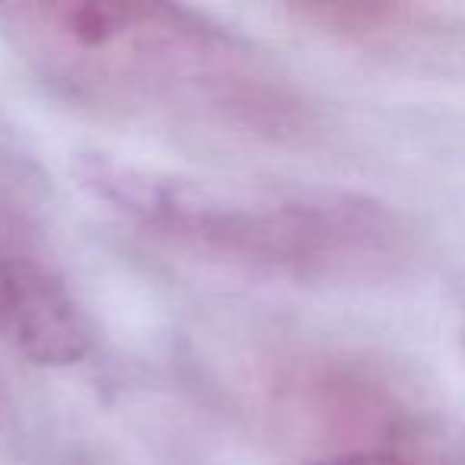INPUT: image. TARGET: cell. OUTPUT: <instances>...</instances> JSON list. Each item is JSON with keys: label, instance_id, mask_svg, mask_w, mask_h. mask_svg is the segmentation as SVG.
Here are the masks:
<instances>
[{"label": "cell", "instance_id": "1", "mask_svg": "<svg viewBox=\"0 0 465 465\" xmlns=\"http://www.w3.org/2000/svg\"><path fill=\"white\" fill-rule=\"evenodd\" d=\"M0 33L23 61L80 103L287 131L293 99L217 26L143 4H0Z\"/></svg>", "mask_w": 465, "mask_h": 465}, {"label": "cell", "instance_id": "2", "mask_svg": "<svg viewBox=\"0 0 465 465\" xmlns=\"http://www.w3.org/2000/svg\"><path fill=\"white\" fill-rule=\"evenodd\" d=\"M80 179L156 240L249 274L363 284L414 259L408 220L367 194L213 185L112 156H90Z\"/></svg>", "mask_w": 465, "mask_h": 465}, {"label": "cell", "instance_id": "3", "mask_svg": "<svg viewBox=\"0 0 465 465\" xmlns=\"http://www.w3.org/2000/svg\"><path fill=\"white\" fill-rule=\"evenodd\" d=\"M0 338L42 367H71L93 351L90 322L54 272L23 211L0 192Z\"/></svg>", "mask_w": 465, "mask_h": 465}, {"label": "cell", "instance_id": "4", "mask_svg": "<svg viewBox=\"0 0 465 465\" xmlns=\"http://www.w3.org/2000/svg\"><path fill=\"white\" fill-rule=\"evenodd\" d=\"M303 465H414V462L401 450H392V446H354V450L310 459Z\"/></svg>", "mask_w": 465, "mask_h": 465}, {"label": "cell", "instance_id": "5", "mask_svg": "<svg viewBox=\"0 0 465 465\" xmlns=\"http://www.w3.org/2000/svg\"><path fill=\"white\" fill-rule=\"evenodd\" d=\"M462 351H465V329H462Z\"/></svg>", "mask_w": 465, "mask_h": 465}]
</instances>
